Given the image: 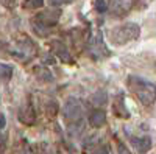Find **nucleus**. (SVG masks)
Segmentation results:
<instances>
[{
    "label": "nucleus",
    "mask_w": 156,
    "mask_h": 154,
    "mask_svg": "<svg viewBox=\"0 0 156 154\" xmlns=\"http://www.w3.org/2000/svg\"><path fill=\"white\" fill-rule=\"evenodd\" d=\"M140 36V27L136 22H126L117 25L109 31V41L112 45H125L131 41H136Z\"/></svg>",
    "instance_id": "f03ea898"
},
{
    "label": "nucleus",
    "mask_w": 156,
    "mask_h": 154,
    "mask_svg": "<svg viewBox=\"0 0 156 154\" xmlns=\"http://www.w3.org/2000/svg\"><path fill=\"white\" fill-rule=\"evenodd\" d=\"M44 5V0H25L23 2V8L27 9H37Z\"/></svg>",
    "instance_id": "ddd939ff"
},
{
    "label": "nucleus",
    "mask_w": 156,
    "mask_h": 154,
    "mask_svg": "<svg viewBox=\"0 0 156 154\" xmlns=\"http://www.w3.org/2000/svg\"><path fill=\"white\" fill-rule=\"evenodd\" d=\"M48 2L51 5H55V6H59V5H66V3H70L72 0H48Z\"/></svg>",
    "instance_id": "6ab92c4d"
},
{
    "label": "nucleus",
    "mask_w": 156,
    "mask_h": 154,
    "mask_svg": "<svg viewBox=\"0 0 156 154\" xmlns=\"http://www.w3.org/2000/svg\"><path fill=\"white\" fill-rule=\"evenodd\" d=\"M14 42V47H9V55H12L16 59L19 61H28L31 59L34 50H36V45L33 44V41L27 34H17L16 39L12 41Z\"/></svg>",
    "instance_id": "20e7f679"
},
{
    "label": "nucleus",
    "mask_w": 156,
    "mask_h": 154,
    "mask_svg": "<svg viewBox=\"0 0 156 154\" xmlns=\"http://www.w3.org/2000/svg\"><path fill=\"white\" fill-rule=\"evenodd\" d=\"M62 117L70 125L81 123L83 120V106L76 98H67V101L62 106Z\"/></svg>",
    "instance_id": "39448f33"
},
{
    "label": "nucleus",
    "mask_w": 156,
    "mask_h": 154,
    "mask_svg": "<svg viewBox=\"0 0 156 154\" xmlns=\"http://www.w3.org/2000/svg\"><path fill=\"white\" fill-rule=\"evenodd\" d=\"M154 69H156V62H154Z\"/></svg>",
    "instance_id": "412c9836"
},
{
    "label": "nucleus",
    "mask_w": 156,
    "mask_h": 154,
    "mask_svg": "<svg viewBox=\"0 0 156 154\" xmlns=\"http://www.w3.org/2000/svg\"><path fill=\"white\" fill-rule=\"evenodd\" d=\"M50 47H51V51H53V53H55L62 62H66V64H72V62H73L70 51L66 48V45H64L61 41H51V42H50Z\"/></svg>",
    "instance_id": "1a4fd4ad"
},
{
    "label": "nucleus",
    "mask_w": 156,
    "mask_h": 154,
    "mask_svg": "<svg viewBox=\"0 0 156 154\" xmlns=\"http://www.w3.org/2000/svg\"><path fill=\"white\" fill-rule=\"evenodd\" d=\"M61 17V11L59 9H45L42 12L36 14L34 17H31V27L36 33H39L41 36L47 34L50 31V28H53L58 23Z\"/></svg>",
    "instance_id": "7ed1b4c3"
},
{
    "label": "nucleus",
    "mask_w": 156,
    "mask_h": 154,
    "mask_svg": "<svg viewBox=\"0 0 156 154\" xmlns=\"http://www.w3.org/2000/svg\"><path fill=\"white\" fill-rule=\"evenodd\" d=\"M95 9L98 11V12H106L108 9H109V3H106L105 0H95Z\"/></svg>",
    "instance_id": "dca6fc26"
},
{
    "label": "nucleus",
    "mask_w": 156,
    "mask_h": 154,
    "mask_svg": "<svg viewBox=\"0 0 156 154\" xmlns=\"http://www.w3.org/2000/svg\"><path fill=\"white\" fill-rule=\"evenodd\" d=\"M112 112L115 114V117L123 118V120H128L129 117H131V114H129V111L125 104V98H123L122 94L114 97V100H112Z\"/></svg>",
    "instance_id": "6e6552de"
},
{
    "label": "nucleus",
    "mask_w": 156,
    "mask_h": 154,
    "mask_svg": "<svg viewBox=\"0 0 156 154\" xmlns=\"http://www.w3.org/2000/svg\"><path fill=\"white\" fill-rule=\"evenodd\" d=\"M131 142H133V146L136 148V151L140 152V154L148 152L150 148H151V139H150V137H137V139H131Z\"/></svg>",
    "instance_id": "9b49d317"
},
{
    "label": "nucleus",
    "mask_w": 156,
    "mask_h": 154,
    "mask_svg": "<svg viewBox=\"0 0 156 154\" xmlns=\"http://www.w3.org/2000/svg\"><path fill=\"white\" fill-rule=\"evenodd\" d=\"M89 154H109V151L106 145H100V146H95Z\"/></svg>",
    "instance_id": "f3484780"
},
{
    "label": "nucleus",
    "mask_w": 156,
    "mask_h": 154,
    "mask_svg": "<svg viewBox=\"0 0 156 154\" xmlns=\"http://www.w3.org/2000/svg\"><path fill=\"white\" fill-rule=\"evenodd\" d=\"M126 84H128V89L139 98V101L144 106H150L156 101V86L153 83L140 78V76L129 75Z\"/></svg>",
    "instance_id": "f257e3e1"
},
{
    "label": "nucleus",
    "mask_w": 156,
    "mask_h": 154,
    "mask_svg": "<svg viewBox=\"0 0 156 154\" xmlns=\"http://www.w3.org/2000/svg\"><path fill=\"white\" fill-rule=\"evenodd\" d=\"M117 152H119V154H131L122 142H117Z\"/></svg>",
    "instance_id": "a211bd4d"
},
{
    "label": "nucleus",
    "mask_w": 156,
    "mask_h": 154,
    "mask_svg": "<svg viewBox=\"0 0 156 154\" xmlns=\"http://www.w3.org/2000/svg\"><path fill=\"white\" fill-rule=\"evenodd\" d=\"M0 72H2V80H9L12 75V67L8 64H0Z\"/></svg>",
    "instance_id": "4468645a"
},
{
    "label": "nucleus",
    "mask_w": 156,
    "mask_h": 154,
    "mask_svg": "<svg viewBox=\"0 0 156 154\" xmlns=\"http://www.w3.org/2000/svg\"><path fill=\"white\" fill-rule=\"evenodd\" d=\"M47 112L51 115V117H55V115L58 114V104H56L55 100H48V103H47Z\"/></svg>",
    "instance_id": "2eb2a0df"
},
{
    "label": "nucleus",
    "mask_w": 156,
    "mask_h": 154,
    "mask_svg": "<svg viewBox=\"0 0 156 154\" xmlns=\"http://www.w3.org/2000/svg\"><path fill=\"white\" fill-rule=\"evenodd\" d=\"M90 101H92L94 106H103L105 103L108 101V95L105 92H97L92 95V98H90Z\"/></svg>",
    "instance_id": "f8f14e48"
},
{
    "label": "nucleus",
    "mask_w": 156,
    "mask_h": 154,
    "mask_svg": "<svg viewBox=\"0 0 156 154\" xmlns=\"http://www.w3.org/2000/svg\"><path fill=\"white\" fill-rule=\"evenodd\" d=\"M87 123L92 128H101L103 125L106 123V114L103 109H95L89 114L87 117Z\"/></svg>",
    "instance_id": "9d476101"
},
{
    "label": "nucleus",
    "mask_w": 156,
    "mask_h": 154,
    "mask_svg": "<svg viewBox=\"0 0 156 154\" xmlns=\"http://www.w3.org/2000/svg\"><path fill=\"white\" fill-rule=\"evenodd\" d=\"M5 126H6V118H5V114L2 112L0 114V129H5Z\"/></svg>",
    "instance_id": "aec40b11"
},
{
    "label": "nucleus",
    "mask_w": 156,
    "mask_h": 154,
    "mask_svg": "<svg viewBox=\"0 0 156 154\" xmlns=\"http://www.w3.org/2000/svg\"><path fill=\"white\" fill-rule=\"evenodd\" d=\"M19 121L23 123V125H27V126H33L34 121H36V111L31 104V101H27L25 104L20 106L19 109Z\"/></svg>",
    "instance_id": "0eeeda50"
},
{
    "label": "nucleus",
    "mask_w": 156,
    "mask_h": 154,
    "mask_svg": "<svg viewBox=\"0 0 156 154\" xmlns=\"http://www.w3.org/2000/svg\"><path fill=\"white\" fill-rule=\"evenodd\" d=\"M137 2L139 0H109V11L114 16L122 17L126 16L131 9H134Z\"/></svg>",
    "instance_id": "423d86ee"
}]
</instances>
